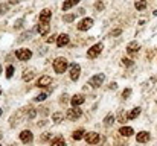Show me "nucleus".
I'll return each instance as SVG.
<instances>
[{
    "mask_svg": "<svg viewBox=\"0 0 157 146\" xmlns=\"http://www.w3.org/2000/svg\"><path fill=\"white\" fill-rule=\"evenodd\" d=\"M67 66H69V62H67V59H66L64 56H58V58L53 61V70H55V73H58V75L64 73L66 69H67Z\"/></svg>",
    "mask_w": 157,
    "mask_h": 146,
    "instance_id": "1",
    "label": "nucleus"
},
{
    "mask_svg": "<svg viewBox=\"0 0 157 146\" xmlns=\"http://www.w3.org/2000/svg\"><path fill=\"white\" fill-rule=\"evenodd\" d=\"M104 81H105V75L104 73H98V75H95V76H92L89 79V85L93 87V88H99L104 84Z\"/></svg>",
    "mask_w": 157,
    "mask_h": 146,
    "instance_id": "2",
    "label": "nucleus"
},
{
    "mask_svg": "<svg viewBox=\"0 0 157 146\" xmlns=\"http://www.w3.org/2000/svg\"><path fill=\"white\" fill-rule=\"evenodd\" d=\"M81 114H82V111H81L78 107L69 108V110L66 111V117H67L69 120H76V119H79V117H81Z\"/></svg>",
    "mask_w": 157,
    "mask_h": 146,
    "instance_id": "3",
    "label": "nucleus"
},
{
    "mask_svg": "<svg viewBox=\"0 0 157 146\" xmlns=\"http://www.w3.org/2000/svg\"><path fill=\"white\" fill-rule=\"evenodd\" d=\"M102 49H104V44H102V43H96L95 46H92V47L87 50V56H89V58H96V56L102 52Z\"/></svg>",
    "mask_w": 157,
    "mask_h": 146,
    "instance_id": "4",
    "label": "nucleus"
},
{
    "mask_svg": "<svg viewBox=\"0 0 157 146\" xmlns=\"http://www.w3.org/2000/svg\"><path fill=\"white\" fill-rule=\"evenodd\" d=\"M15 56L20 59V61H29L32 58V52L29 49H18L15 52Z\"/></svg>",
    "mask_w": 157,
    "mask_h": 146,
    "instance_id": "5",
    "label": "nucleus"
},
{
    "mask_svg": "<svg viewBox=\"0 0 157 146\" xmlns=\"http://www.w3.org/2000/svg\"><path fill=\"white\" fill-rule=\"evenodd\" d=\"M79 75H81V66L79 64H72L70 66V79L72 81H78L79 79Z\"/></svg>",
    "mask_w": 157,
    "mask_h": 146,
    "instance_id": "6",
    "label": "nucleus"
},
{
    "mask_svg": "<svg viewBox=\"0 0 157 146\" xmlns=\"http://www.w3.org/2000/svg\"><path fill=\"white\" fill-rule=\"evenodd\" d=\"M92 26H93V18H90V17L82 18V20L78 23V29H79V31H89Z\"/></svg>",
    "mask_w": 157,
    "mask_h": 146,
    "instance_id": "7",
    "label": "nucleus"
},
{
    "mask_svg": "<svg viewBox=\"0 0 157 146\" xmlns=\"http://www.w3.org/2000/svg\"><path fill=\"white\" fill-rule=\"evenodd\" d=\"M84 139H86V142L89 143V145H96L98 142H99V134L98 133H87L86 136H84Z\"/></svg>",
    "mask_w": 157,
    "mask_h": 146,
    "instance_id": "8",
    "label": "nucleus"
},
{
    "mask_svg": "<svg viewBox=\"0 0 157 146\" xmlns=\"http://www.w3.org/2000/svg\"><path fill=\"white\" fill-rule=\"evenodd\" d=\"M20 140L23 142V143H31L32 140H34V134L29 131V129H25V131H21L20 133Z\"/></svg>",
    "mask_w": 157,
    "mask_h": 146,
    "instance_id": "9",
    "label": "nucleus"
},
{
    "mask_svg": "<svg viewBox=\"0 0 157 146\" xmlns=\"http://www.w3.org/2000/svg\"><path fill=\"white\" fill-rule=\"evenodd\" d=\"M51 17H52V11L51 9H43L41 12H40V23H48L49 24V21H51Z\"/></svg>",
    "mask_w": 157,
    "mask_h": 146,
    "instance_id": "10",
    "label": "nucleus"
},
{
    "mask_svg": "<svg viewBox=\"0 0 157 146\" xmlns=\"http://www.w3.org/2000/svg\"><path fill=\"white\" fill-rule=\"evenodd\" d=\"M69 35L67 34H61V35H58V38H56V46L58 47H64V46H67L69 44Z\"/></svg>",
    "mask_w": 157,
    "mask_h": 146,
    "instance_id": "11",
    "label": "nucleus"
},
{
    "mask_svg": "<svg viewBox=\"0 0 157 146\" xmlns=\"http://www.w3.org/2000/svg\"><path fill=\"white\" fill-rule=\"evenodd\" d=\"M52 84V78L51 76H41L38 81H37V87H48Z\"/></svg>",
    "mask_w": 157,
    "mask_h": 146,
    "instance_id": "12",
    "label": "nucleus"
},
{
    "mask_svg": "<svg viewBox=\"0 0 157 146\" xmlns=\"http://www.w3.org/2000/svg\"><path fill=\"white\" fill-rule=\"evenodd\" d=\"M70 102H72L73 107H79V105H82L86 102V97L82 96V95H75V96L70 99Z\"/></svg>",
    "mask_w": 157,
    "mask_h": 146,
    "instance_id": "13",
    "label": "nucleus"
},
{
    "mask_svg": "<svg viewBox=\"0 0 157 146\" xmlns=\"http://www.w3.org/2000/svg\"><path fill=\"white\" fill-rule=\"evenodd\" d=\"M137 142L139 143H147V142H150V133H147V131H140V133H137Z\"/></svg>",
    "mask_w": 157,
    "mask_h": 146,
    "instance_id": "14",
    "label": "nucleus"
},
{
    "mask_svg": "<svg viewBox=\"0 0 157 146\" xmlns=\"http://www.w3.org/2000/svg\"><path fill=\"white\" fill-rule=\"evenodd\" d=\"M49 31H51V26H49L48 23H40V24L37 26V32H38L40 35H46Z\"/></svg>",
    "mask_w": 157,
    "mask_h": 146,
    "instance_id": "15",
    "label": "nucleus"
},
{
    "mask_svg": "<svg viewBox=\"0 0 157 146\" xmlns=\"http://www.w3.org/2000/svg\"><path fill=\"white\" fill-rule=\"evenodd\" d=\"M127 52H128L130 55L137 53V52H139V44H137V41H131V43H128V46H127Z\"/></svg>",
    "mask_w": 157,
    "mask_h": 146,
    "instance_id": "16",
    "label": "nucleus"
},
{
    "mask_svg": "<svg viewBox=\"0 0 157 146\" xmlns=\"http://www.w3.org/2000/svg\"><path fill=\"white\" fill-rule=\"evenodd\" d=\"M119 134L124 136V137H130V136L134 134V129H133L131 126H122V128L119 129Z\"/></svg>",
    "mask_w": 157,
    "mask_h": 146,
    "instance_id": "17",
    "label": "nucleus"
},
{
    "mask_svg": "<svg viewBox=\"0 0 157 146\" xmlns=\"http://www.w3.org/2000/svg\"><path fill=\"white\" fill-rule=\"evenodd\" d=\"M51 146H66V140L61 136H56L51 140Z\"/></svg>",
    "mask_w": 157,
    "mask_h": 146,
    "instance_id": "18",
    "label": "nucleus"
},
{
    "mask_svg": "<svg viewBox=\"0 0 157 146\" xmlns=\"http://www.w3.org/2000/svg\"><path fill=\"white\" fill-rule=\"evenodd\" d=\"M34 76H35V70L34 69H29V70H25L23 72V81H26V82H29Z\"/></svg>",
    "mask_w": 157,
    "mask_h": 146,
    "instance_id": "19",
    "label": "nucleus"
},
{
    "mask_svg": "<svg viewBox=\"0 0 157 146\" xmlns=\"http://www.w3.org/2000/svg\"><path fill=\"white\" fill-rule=\"evenodd\" d=\"M114 120H116L114 114H113V113H110V114H107V116L104 117V125L105 126H111V125L114 123Z\"/></svg>",
    "mask_w": 157,
    "mask_h": 146,
    "instance_id": "20",
    "label": "nucleus"
},
{
    "mask_svg": "<svg viewBox=\"0 0 157 146\" xmlns=\"http://www.w3.org/2000/svg\"><path fill=\"white\" fill-rule=\"evenodd\" d=\"M81 0H66L64 3H63V11H67V9H70L72 6H75V5H78Z\"/></svg>",
    "mask_w": 157,
    "mask_h": 146,
    "instance_id": "21",
    "label": "nucleus"
},
{
    "mask_svg": "<svg viewBox=\"0 0 157 146\" xmlns=\"http://www.w3.org/2000/svg\"><path fill=\"white\" fill-rule=\"evenodd\" d=\"M63 119H64V113H61V111H56L52 114V122H55V123H61Z\"/></svg>",
    "mask_w": 157,
    "mask_h": 146,
    "instance_id": "22",
    "label": "nucleus"
},
{
    "mask_svg": "<svg viewBox=\"0 0 157 146\" xmlns=\"http://www.w3.org/2000/svg\"><path fill=\"white\" fill-rule=\"evenodd\" d=\"M86 136V133H84V129H76L73 134H72V139L73 140H81L82 137Z\"/></svg>",
    "mask_w": 157,
    "mask_h": 146,
    "instance_id": "23",
    "label": "nucleus"
},
{
    "mask_svg": "<svg viewBox=\"0 0 157 146\" xmlns=\"http://www.w3.org/2000/svg\"><path fill=\"white\" fill-rule=\"evenodd\" d=\"M139 114H140V108H137V107H136V108H133V110L128 113V119H130V120H133V119H136Z\"/></svg>",
    "mask_w": 157,
    "mask_h": 146,
    "instance_id": "24",
    "label": "nucleus"
},
{
    "mask_svg": "<svg viewBox=\"0 0 157 146\" xmlns=\"http://www.w3.org/2000/svg\"><path fill=\"white\" fill-rule=\"evenodd\" d=\"M134 8H136L137 11H144V9L147 8V0H137V2L134 3Z\"/></svg>",
    "mask_w": 157,
    "mask_h": 146,
    "instance_id": "25",
    "label": "nucleus"
},
{
    "mask_svg": "<svg viewBox=\"0 0 157 146\" xmlns=\"http://www.w3.org/2000/svg\"><path fill=\"white\" fill-rule=\"evenodd\" d=\"M35 116H37V110L32 108V107H29V108L26 110V117H28V119H34Z\"/></svg>",
    "mask_w": 157,
    "mask_h": 146,
    "instance_id": "26",
    "label": "nucleus"
},
{
    "mask_svg": "<svg viewBox=\"0 0 157 146\" xmlns=\"http://www.w3.org/2000/svg\"><path fill=\"white\" fill-rule=\"evenodd\" d=\"M31 35H32V31H28V32H23V34L20 35V38H18V41H25L26 38H31Z\"/></svg>",
    "mask_w": 157,
    "mask_h": 146,
    "instance_id": "27",
    "label": "nucleus"
},
{
    "mask_svg": "<svg viewBox=\"0 0 157 146\" xmlns=\"http://www.w3.org/2000/svg\"><path fill=\"white\" fill-rule=\"evenodd\" d=\"M12 75H14V66L9 64V66L6 67V78L9 79V78H12Z\"/></svg>",
    "mask_w": 157,
    "mask_h": 146,
    "instance_id": "28",
    "label": "nucleus"
},
{
    "mask_svg": "<svg viewBox=\"0 0 157 146\" xmlns=\"http://www.w3.org/2000/svg\"><path fill=\"white\" fill-rule=\"evenodd\" d=\"M75 17H76L75 14H67V15H64V21L66 23H72L75 20Z\"/></svg>",
    "mask_w": 157,
    "mask_h": 146,
    "instance_id": "29",
    "label": "nucleus"
},
{
    "mask_svg": "<svg viewBox=\"0 0 157 146\" xmlns=\"http://www.w3.org/2000/svg\"><path fill=\"white\" fill-rule=\"evenodd\" d=\"M104 8H105L104 2H101V0H98V2L95 3V9H96V11H102Z\"/></svg>",
    "mask_w": 157,
    "mask_h": 146,
    "instance_id": "30",
    "label": "nucleus"
},
{
    "mask_svg": "<svg viewBox=\"0 0 157 146\" xmlns=\"http://www.w3.org/2000/svg\"><path fill=\"white\" fill-rule=\"evenodd\" d=\"M122 64H124L125 67H131V66H133L134 62H133V61H131L130 58H122Z\"/></svg>",
    "mask_w": 157,
    "mask_h": 146,
    "instance_id": "31",
    "label": "nucleus"
},
{
    "mask_svg": "<svg viewBox=\"0 0 157 146\" xmlns=\"http://www.w3.org/2000/svg\"><path fill=\"white\" fill-rule=\"evenodd\" d=\"M125 119H128V114H125L124 111H119V119H117V120L124 123V122H125Z\"/></svg>",
    "mask_w": 157,
    "mask_h": 146,
    "instance_id": "32",
    "label": "nucleus"
},
{
    "mask_svg": "<svg viewBox=\"0 0 157 146\" xmlns=\"http://www.w3.org/2000/svg\"><path fill=\"white\" fill-rule=\"evenodd\" d=\"M130 96H131V88H125L122 92V99H128Z\"/></svg>",
    "mask_w": 157,
    "mask_h": 146,
    "instance_id": "33",
    "label": "nucleus"
},
{
    "mask_svg": "<svg viewBox=\"0 0 157 146\" xmlns=\"http://www.w3.org/2000/svg\"><path fill=\"white\" fill-rule=\"evenodd\" d=\"M46 97H48V93H41V95H38L35 97V100L37 102H43V100H46Z\"/></svg>",
    "mask_w": 157,
    "mask_h": 146,
    "instance_id": "34",
    "label": "nucleus"
},
{
    "mask_svg": "<svg viewBox=\"0 0 157 146\" xmlns=\"http://www.w3.org/2000/svg\"><path fill=\"white\" fill-rule=\"evenodd\" d=\"M51 136H52L51 133H44V134H43V137H41V142H48V140L51 139Z\"/></svg>",
    "mask_w": 157,
    "mask_h": 146,
    "instance_id": "35",
    "label": "nucleus"
},
{
    "mask_svg": "<svg viewBox=\"0 0 157 146\" xmlns=\"http://www.w3.org/2000/svg\"><path fill=\"white\" fill-rule=\"evenodd\" d=\"M21 23H23V18H20V20H17V21H15V24H14V28H15V29H18V28H21Z\"/></svg>",
    "mask_w": 157,
    "mask_h": 146,
    "instance_id": "36",
    "label": "nucleus"
},
{
    "mask_svg": "<svg viewBox=\"0 0 157 146\" xmlns=\"http://www.w3.org/2000/svg\"><path fill=\"white\" fill-rule=\"evenodd\" d=\"M121 34H122V31H121V29H116V31H111L110 35H111V37H116V35H121Z\"/></svg>",
    "mask_w": 157,
    "mask_h": 146,
    "instance_id": "37",
    "label": "nucleus"
},
{
    "mask_svg": "<svg viewBox=\"0 0 157 146\" xmlns=\"http://www.w3.org/2000/svg\"><path fill=\"white\" fill-rule=\"evenodd\" d=\"M8 11V5H0V14H5Z\"/></svg>",
    "mask_w": 157,
    "mask_h": 146,
    "instance_id": "38",
    "label": "nucleus"
},
{
    "mask_svg": "<svg viewBox=\"0 0 157 146\" xmlns=\"http://www.w3.org/2000/svg\"><path fill=\"white\" fill-rule=\"evenodd\" d=\"M56 38H58V35H52V37H49V38H48V43H53V41H56Z\"/></svg>",
    "mask_w": 157,
    "mask_h": 146,
    "instance_id": "39",
    "label": "nucleus"
},
{
    "mask_svg": "<svg viewBox=\"0 0 157 146\" xmlns=\"http://www.w3.org/2000/svg\"><path fill=\"white\" fill-rule=\"evenodd\" d=\"M116 87H117V84H116V82H111V84H110V88H113V90H114Z\"/></svg>",
    "mask_w": 157,
    "mask_h": 146,
    "instance_id": "40",
    "label": "nucleus"
},
{
    "mask_svg": "<svg viewBox=\"0 0 157 146\" xmlns=\"http://www.w3.org/2000/svg\"><path fill=\"white\" fill-rule=\"evenodd\" d=\"M18 2H20V0H9L11 5H15V3H18Z\"/></svg>",
    "mask_w": 157,
    "mask_h": 146,
    "instance_id": "41",
    "label": "nucleus"
},
{
    "mask_svg": "<svg viewBox=\"0 0 157 146\" xmlns=\"http://www.w3.org/2000/svg\"><path fill=\"white\" fill-rule=\"evenodd\" d=\"M153 14H154V15H156V17H157V9H156V11H154V12H153Z\"/></svg>",
    "mask_w": 157,
    "mask_h": 146,
    "instance_id": "42",
    "label": "nucleus"
},
{
    "mask_svg": "<svg viewBox=\"0 0 157 146\" xmlns=\"http://www.w3.org/2000/svg\"><path fill=\"white\" fill-rule=\"evenodd\" d=\"M0 116H2V108H0Z\"/></svg>",
    "mask_w": 157,
    "mask_h": 146,
    "instance_id": "43",
    "label": "nucleus"
},
{
    "mask_svg": "<svg viewBox=\"0 0 157 146\" xmlns=\"http://www.w3.org/2000/svg\"><path fill=\"white\" fill-rule=\"evenodd\" d=\"M0 73H2V66H0Z\"/></svg>",
    "mask_w": 157,
    "mask_h": 146,
    "instance_id": "44",
    "label": "nucleus"
},
{
    "mask_svg": "<svg viewBox=\"0 0 157 146\" xmlns=\"http://www.w3.org/2000/svg\"><path fill=\"white\" fill-rule=\"evenodd\" d=\"M2 137H3V136H2V134H0V139H2Z\"/></svg>",
    "mask_w": 157,
    "mask_h": 146,
    "instance_id": "45",
    "label": "nucleus"
},
{
    "mask_svg": "<svg viewBox=\"0 0 157 146\" xmlns=\"http://www.w3.org/2000/svg\"><path fill=\"white\" fill-rule=\"evenodd\" d=\"M0 93H2V88H0Z\"/></svg>",
    "mask_w": 157,
    "mask_h": 146,
    "instance_id": "46",
    "label": "nucleus"
},
{
    "mask_svg": "<svg viewBox=\"0 0 157 146\" xmlns=\"http://www.w3.org/2000/svg\"><path fill=\"white\" fill-rule=\"evenodd\" d=\"M0 146H2V145H0Z\"/></svg>",
    "mask_w": 157,
    "mask_h": 146,
    "instance_id": "47",
    "label": "nucleus"
}]
</instances>
